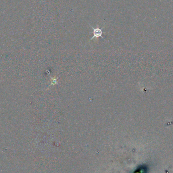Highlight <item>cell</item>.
Here are the masks:
<instances>
[{
    "instance_id": "cell-1",
    "label": "cell",
    "mask_w": 173,
    "mask_h": 173,
    "mask_svg": "<svg viewBox=\"0 0 173 173\" xmlns=\"http://www.w3.org/2000/svg\"><path fill=\"white\" fill-rule=\"evenodd\" d=\"M89 25L93 29V35H94V36L91 38V40H92V39H93L94 37L98 38L99 37H101L102 39H104V38L102 36V34H103V32H102V28L100 29L99 27L94 28V27H92L90 24H89Z\"/></svg>"
},
{
    "instance_id": "cell-2",
    "label": "cell",
    "mask_w": 173,
    "mask_h": 173,
    "mask_svg": "<svg viewBox=\"0 0 173 173\" xmlns=\"http://www.w3.org/2000/svg\"><path fill=\"white\" fill-rule=\"evenodd\" d=\"M51 84L50 86H54L56 84H58V80L56 78H51Z\"/></svg>"
}]
</instances>
